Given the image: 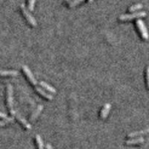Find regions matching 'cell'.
I'll return each mask as SVG.
<instances>
[{"label": "cell", "mask_w": 149, "mask_h": 149, "mask_svg": "<svg viewBox=\"0 0 149 149\" xmlns=\"http://www.w3.org/2000/svg\"><path fill=\"white\" fill-rule=\"evenodd\" d=\"M7 104L11 115H14L15 110H14V90L13 86L10 84H7Z\"/></svg>", "instance_id": "cell-1"}, {"label": "cell", "mask_w": 149, "mask_h": 149, "mask_svg": "<svg viewBox=\"0 0 149 149\" xmlns=\"http://www.w3.org/2000/svg\"><path fill=\"white\" fill-rule=\"evenodd\" d=\"M146 16V12L145 11H139L134 12L133 14H123L119 17V19L121 21H128L134 19L136 18H141V17H145Z\"/></svg>", "instance_id": "cell-2"}, {"label": "cell", "mask_w": 149, "mask_h": 149, "mask_svg": "<svg viewBox=\"0 0 149 149\" xmlns=\"http://www.w3.org/2000/svg\"><path fill=\"white\" fill-rule=\"evenodd\" d=\"M20 8L22 13H23L24 16H25V17H26V19H27L28 22H29L31 26H34V27L37 26V21H36V19H34V17L31 15V14L30 12H29V10H28V9L26 8L25 5H24V4H22V5H20Z\"/></svg>", "instance_id": "cell-3"}, {"label": "cell", "mask_w": 149, "mask_h": 149, "mask_svg": "<svg viewBox=\"0 0 149 149\" xmlns=\"http://www.w3.org/2000/svg\"><path fill=\"white\" fill-rule=\"evenodd\" d=\"M136 25H137V27L139 28V31H140L142 38L145 40H148V31L147 28H146L144 22H143L141 19H138L137 20H136Z\"/></svg>", "instance_id": "cell-4"}, {"label": "cell", "mask_w": 149, "mask_h": 149, "mask_svg": "<svg viewBox=\"0 0 149 149\" xmlns=\"http://www.w3.org/2000/svg\"><path fill=\"white\" fill-rule=\"evenodd\" d=\"M22 70H23L24 73L26 74V77L28 78V79L29 80V81L33 85H34V86H37V80H36V78H34L32 72L31 71V70L29 69V66H26V65H24V66H22Z\"/></svg>", "instance_id": "cell-5"}, {"label": "cell", "mask_w": 149, "mask_h": 149, "mask_svg": "<svg viewBox=\"0 0 149 149\" xmlns=\"http://www.w3.org/2000/svg\"><path fill=\"white\" fill-rule=\"evenodd\" d=\"M14 116H15L16 118L17 119V120L20 122L21 125H22L25 128L28 129V130H31V125L26 121V119H25L21 114H19V113H17V112H15V113H14Z\"/></svg>", "instance_id": "cell-6"}, {"label": "cell", "mask_w": 149, "mask_h": 149, "mask_svg": "<svg viewBox=\"0 0 149 149\" xmlns=\"http://www.w3.org/2000/svg\"><path fill=\"white\" fill-rule=\"evenodd\" d=\"M110 109H111V104H110V103L105 104L103 109H102V111H101V117H102V119H105L106 118H107Z\"/></svg>", "instance_id": "cell-7"}, {"label": "cell", "mask_w": 149, "mask_h": 149, "mask_svg": "<svg viewBox=\"0 0 149 149\" xmlns=\"http://www.w3.org/2000/svg\"><path fill=\"white\" fill-rule=\"evenodd\" d=\"M42 109H43V105L42 104H39L38 106H37V107L34 111L32 115L31 116V118H30L31 122H34V121L37 119V117H38V116H39L41 112H42Z\"/></svg>", "instance_id": "cell-8"}, {"label": "cell", "mask_w": 149, "mask_h": 149, "mask_svg": "<svg viewBox=\"0 0 149 149\" xmlns=\"http://www.w3.org/2000/svg\"><path fill=\"white\" fill-rule=\"evenodd\" d=\"M149 134V128L145 129V130H139V131H134V132L130 133L127 135L128 137H136V136H140L142 135H146V134Z\"/></svg>", "instance_id": "cell-9"}, {"label": "cell", "mask_w": 149, "mask_h": 149, "mask_svg": "<svg viewBox=\"0 0 149 149\" xmlns=\"http://www.w3.org/2000/svg\"><path fill=\"white\" fill-rule=\"evenodd\" d=\"M19 74V72L16 70H1L0 71V76H17Z\"/></svg>", "instance_id": "cell-10"}, {"label": "cell", "mask_w": 149, "mask_h": 149, "mask_svg": "<svg viewBox=\"0 0 149 149\" xmlns=\"http://www.w3.org/2000/svg\"><path fill=\"white\" fill-rule=\"evenodd\" d=\"M36 90L39 94H40L41 95H42L43 97H45L46 98L49 99V100H52L53 99V96L51 95V94H49V93H47L44 90H42L41 87H39V86H36L35 87Z\"/></svg>", "instance_id": "cell-11"}, {"label": "cell", "mask_w": 149, "mask_h": 149, "mask_svg": "<svg viewBox=\"0 0 149 149\" xmlns=\"http://www.w3.org/2000/svg\"><path fill=\"white\" fill-rule=\"evenodd\" d=\"M40 85L42 87H43L45 90H48L49 93H53V94H55L56 92H57V91H56L55 88H54V87H53L52 86H51V85L48 84L46 83L45 81H40Z\"/></svg>", "instance_id": "cell-12"}, {"label": "cell", "mask_w": 149, "mask_h": 149, "mask_svg": "<svg viewBox=\"0 0 149 149\" xmlns=\"http://www.w3.org/2000/svg\"><path fill=\"white\" fill-rule=\"evenodd\" d=\"M145 139L143 137H138V138H134V139H128L126 141V144L127 145H136V144H140L144 142Z\"/></svg>", "instance_id": "cell-13"}, {"label": "cell", "mask_w": 149, "mask_h": 149, "mask_svg": "<svg viewBox=\"0 0 149 149\" xmlns=\"http://www.w3.org/2000/svg\"><path fill=\"white\" fill-rule=\"evenodd\" d=\"M36 142H37L38 149H44V144H43L42 138H41L40 136L38 135V134L36 135Z\"/></svg>", "instance_id": "cell-14"}, {"label": "cell", "mask_w": 149, "mask_h": 149, "mask_svg": "<svg viewBox=\"0 0 149 149\" xmlns=\"http://www.w3.org/2000/svg\"><path fill=\"white\" fill-rule=\"evenodd\" d=\"M14 122V117H6L3 120L0 121V127H3L10 122Z\"/></svg>", "instance_id": "cell-15"}, {"label": "cell", "mask_w": 149, "mask_h": 149, "mask_svg": "<svg viewBox=\"0 0 149 149\" xmlns=\"http://www.w3.org/2000/svg\"><path fill=\"white\" fill-rule=\"evenodd\" d=\"M142 7H143V5H142V4H139V3L136 4V5H132L131 7H130V8H129V11L135 12V11H136V10L142 9Z\"/></svg>", "instance_id": "cell-16"}, {"label": "cell", "mask_w": 149, "mask_h": 149, "mask_svg": "<svg viewBox=\"0 0 149 149\" xmlns=\"http://www.w3.org/2000/svg\"><path fill=\"white\" fill-rule=\"evenodd\" d=\"M35 2L36 0H29V10L30 11H33L34 9V5H35Z\"/></svg>", "instance_id": "cell-17"}, {"label": "cell", "mask_w": 149, "mask_h": 149, "mask_svg": "<svg viewBox=\"0 0 149 149\" xmlns=\"http://www.w3.org/2000/svg\"><path fill=\"white\" fill-rule=\"evenodd\" d=\"M83 1H84V0H72V2H70V5H69V6H70V8H73V7H74V6L78 5V4H80L81 2H83Z\"/></svg>", "instance_id": "cell-18"}, {"label": "cell", "mask_w": 149, "mask_h": 149, "mask_svg": "<svg viewBox=\"0 0 149 149\" xmlns=\"http://www.w3.org/2000/svg\"><path fill=\"white\" fill-rule=\"evenodd\" d=\"M146 74H147V84L148 86L149 89V66L147 67V71H146Z\"/></svg>", "instance_id": "cell-19"}, {"label": "cell", "mask_w": 149, "mask_h": 149, "mask_svg": "<svg viewBox=\"0 0 149 149\" xmlns=\"http://www.w3.org/2000/svg\"><path fill=\"white\" fill-rule=\"evenodd\" d=\"M7 117V114L4 113H2V112H0V118H2V119H5Z\"/></svg>", "instance_id": "cell-20"}, {"label": "cell", "mask_w": 149, "mask_h": 149, "mask_svg": "<svg viewBox=\"0 0 149 149\" xmlns=\"http://www.w3.org/2000/svg\"><path fill=\"white\" fill-rule=\"evenodd\" d=\"M46 149H53V148L50 144H47L46 145Z\"/></svg>", "instance_id": "cell-21"}, {"label": "cell", "mask_w": 149, "mask_h": 149, "mask_svg": "<svg viewBox=\"0 0 149 149\" xmlns=\"http://www.w3.org/2000/svg\"><path fill=\"white\" fill-rule=\"evenodd\" d=\"M93 1H94V0H89V2H90V3H91V2H93Z\"/></svg>", "instance_id": "cell-22"}, {"label": "cell", "mask_w": 149, "mask_h": 149, "mask_svg": "<svg viewBox=\"0 0 149 149\" xmlns=\"http://www.w3.org/2000/svg\"><path fill=\"white\" fill-rule=\"evenodd\" d=\"M66 2H70V0H66Z\"/></svg>", "instance_id": "cell-23"}]
</instances>
